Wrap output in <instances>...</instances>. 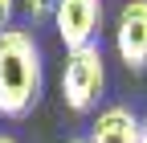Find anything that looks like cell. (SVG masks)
<instances>
[{
  "label": "cell",
  "instance_id": "6da1fadb",
  "mask_svg": "<svg viewBox=\"0 0 147 143\" xmlns=\"http://www.w3.org/2000/svg\"><path fill=\"white\" fill-rule=\"evenodd\" d=\"M41 98V49L29 29L0 33V115L25 119Z\"/></svg>",
  "mask_w": 147,
  "mask_h": 143
},
{
  "label": "cell",
  "instance_id": "7a4b0ae2",
  "mask_svg": "<svg viewBox=\"0 0 147 143\" xmlns=\"http://www.w3.org/2000/svg\"><path fill=\"white\" fill-rule=\"evenodd\" d=\"M106 86V65H102V53L98 45H86V49H69L65 69H61V94L69 111H90L98 102Z\"/></svg>",
  "mask_w": 147,
  "mask_h": 143
},
{
  "label": "cell",
  "instance_id": "3957f363",
  "mask_svg": "<svg viewBox=\"0 0 147 143\" xmlns=\"http://www.w3.org/2000/svg\"><path fill=\"white\" fill-rule=\"evenodd\" d=\"M53 25L65 49H86L94 45L98 25H102V0H57L53 4Z\"/></svg>",
  "mask_w": 147,
  "mask_h": 143
},
{
  "label": "cell",
  "instance_id": "277c9868",
  "mask_svg": "<svg viewBox=\"0 0 147 143\" xmlns=\"http://www.w3.org/2000/svg\"><path fill=\"white\" fill-rule=\"evenodd\" d=\"M115 49L127 69H147V0H127L119 8Z\"/></svg>",
  "mask_w": 147,
  "mask_h": 143
},
{
  "label": "cell",
  "instance_id": "5b68a950",
  "mask_svg": "<svg viewBox=\"0 0 147 143\" xmlns=\"http://www.w3.org/2000/svg\"><path fill=\"white\" fill-rule=\"evenodd\" d=\"M86 143H139V119L127 106H106Z\"/></svg>",
  "mask_w": 147,
  "mask_h": 143
},
{
  "label": "cell",
  "instance_id": "8992f818",
  "mask_svg": "<svg viewBox=\"0 0 147 143\" xmlns=\"http://www.w3.org/2000/svg\"><path fill=\"white\" fill-rule=\"evenodd\" d=\"M53 4L57 0H25V12L29 21H45V16H53Z\"/></svg>",
  "mask_w": 147,
  "mask_h": 143
},
{
  "label": "cell",
  "instance_id": "52a82bcc",
  "mask_svg": "<svg viewBox=\"0 0 147 143\" xmlns=\"http://www.w3.org/2000/svg\"><path fill=\"white\" fill-rule=\"evenodd\" d=\"M12 8H16V0H0V33L8 29V21H12Z\"/></svg>",
  "mask_w": 147,
  "mask_h": 143
},
{
  "label": "cell",
  "instance_id": "ba28073f",
  "mask_svg": "<svg viewBox=\"0 0 147 143\" xmlns=\"http://www.w3.org/2000/svg\"><path fill=\"white\" fill-rule=\"evenodd\" d=\"M139 143H147V115L139 119Z\"/></svg>",
  "mask_w": 147,
  "mask_h": 143
},
{
  "label": "cell",
  "instance_id": "9c48e42d",
  "mask_svg": "<svg viewBox=\"0 0 147 143\" xmlns=\"http://www.w3.org/2000/svg\"><path fill=\"white\" fill-rule=\"evenodd\" d=\"M0 143H16V139H12V135H0Z\"/></svg>",
  "mask_w": 147,
  "mask_h": 143
},
{
  "label": "cell",
  "instance_id": "30bf717a",
  "mask_svg": "<svg viewBox=\"0 0 147 143\" xmlns=\"http://www.w3.org/2000/svg\"><path fill=\"white\" fill-rule=\"evenodd\" d=\"M69 143H86V139H69Z\"/></svg>",
  "mask_w": 147,
  "mask_h": 143
}]
</instances>
